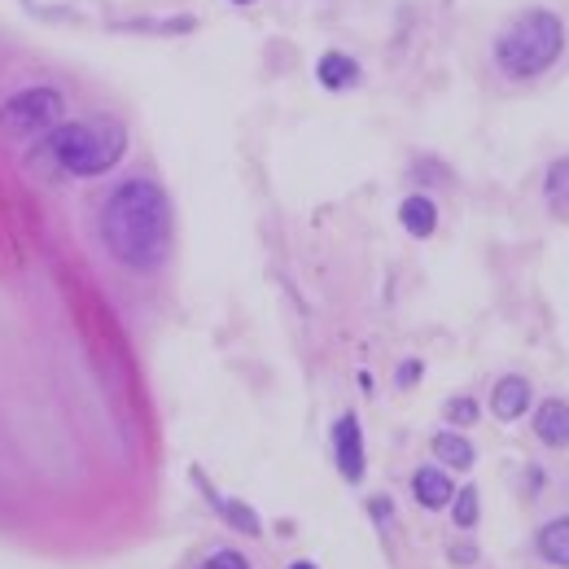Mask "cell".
I'll return each mask as SVG.
<instances>
[{"instance_id":"cell-6","label":"cell","mask_w":569,"mask_h":569,"mask_svg":"<svg viewBox=\"0 0 569 569\" xmlns=\"http://www.w3.org/2000/svg\"><path fill=\"white\" fill-rule=\"evenodd\" d=\"M530 408V381L526 377H499V386L491 390V412L499 421H521Z\"/></svg>"},{"instance_id":"cell-18","label":"cell","mask_w":569,"mask_h":569,"mask_svg":"<svg viewBox=\"0 0 569 569\" xmlns=\"http://www.w3.org/2000/svg\"><path fill=\"white\" fill-rule=\"evenodd\" d=\"M289 569H316V566H311V561H293Z\"/></svg>"},{"instance_id":"cell-19","label":"cell","mask_w":569,"mask_h":569,"mask_svg":"<svg viewBox=\"0 0 569 569\" xmlns=\"http://www.w3.org/2000/svg\"><path fill=\"white\" fill-rule=\"evenodd\" d=\"M237 4H250V0H237Z\"/></svg>"},{"instance_id":"cell-5","label":"cell","mask_w":569,"mask_h":569,"mask_svg":"<svg viewBox=\"0 0 569 569\" xmlns=\"http://www.w3.org/2000/svg\"><path fill=\"white\" fill-rule=\"evenodd\" d=\"M333 460H338V473L356 487L368 473V451H363V429H359L356 417H342L333 426Z\"/></svg>"},{"instance_id":"cell-1","label":"cell","mask_w":569,"mask_h":569,"mask_svg":"<svg viewBox=\"0 0 569 569\" xmlns=\"http://www.w3.org/2000/svg\"><path fill=\"white\" fill-rule=\"evenodd\" d=\"M101 237L123 268L158 272L171 259V241H176V214L167 189L144 176L123 180L101 211Z\"/></svg>"},{"instance_id":"cell-17","label":"cell","mask_w":569,"mask_h":569,"mask_svg":"<svg viewBox=\"0 0 569 569\" xmlns=\"http://www.w3.org/2000/svg\"><path fill=\"white\" fill-rule=\"evenodd\" d=\"M198 569H250V561H246L241 552H232V548H219V552H211Z\"/></svg>"},{"instance_id":"cell-11","label":"cell","mask_w":569,"mask_h":569,"mask_svg":"<svg viewBox=\"0 0 569 569\" xmlns=\"http://www.w3.org/2000/svg\"><path fill=\"white\" fill-rule=\"evenodd\" d=\"M539 557L548 566L569 569V517H552L543 530H539Z\"/></svg>"},{"instance_id":"cell-2","label":"cell","mask_w":569,"mask_h":569,"mask_svg":"<svg viewBox=\"0 0 569 569\" xmlns=\"http://www.w3.org/2000/svg\"><path fill=\"white\" fill-rule=\"evenodd\" d=\"M561 53H566V22L552 9L517 13L496 40L499 71L512 79H535V74L552 71Z\"/></svg>"},{"instance_id":"cell-8","label":"cell","mask_w":569,"mask_h":569,"mask_svg":"<svg viewBox=\"0 0 569 569\" xmlns=\"http://www.w3.org/2000/svg\"><path fill=\"white\" fill-rule=\"evenodd\" d=\"M412 496H417L421 508H447L456 487H451V478L442 469H417L412 473Z\"/></svg>"},{"instance_id":"cell-16","label":"cell","mask_w":569,"mask_h":569,"mask_svg":"<svg viewBox=\"0 0 569 569\" xmlns=\"http://www.w3.org/2000/svg\"><path fill=\"white\" fill-rule=\"evenodd\" d=\"M447 421H456V426H473L478 421V403L473 399H447Z\"/></svg>"},{"instance_id":"cell-10","label":"cell","mask_w":569,"mask_h":569,"mask_svg":"<svg viewBox=\"0 0 569 569\" xmlns=\"http://www.w3.org/2000/svg\"><path fill=\"white\" fill-rule=\"evenodd\" d=\"M399 219H403V228H408L417 241H426V237H433V228H438V207L429 202L426 193H412V198L399 207Z\"/></svg>"},{"instance_id":"cell-4","label":"cell","mask_w":569,"mask_h":569,"mask_svg":"<svg viewBox=\"0 0 569 569\" xmlns=\"http://www.w3.org/2000/svg\"><path fill=\"white\" fill-rule=\"evenodd\" d=\"M62 110H67V101L58 88H22L0 106V132L13 141L49 137L62 123Z\"/></svg>"},{"instance_id":"cell-15","label":"cell","mask_w":569,"mask_h":569,"mask_svg":"<svg viewBox=\"0 0 569 569\" xmlns=\"http://www.w3.org/2000/svg\"><path fill=\"white\" fill-rule=\"evenodd\" d=\"M478 512H482V503H478V487H465V491H456V496H451V517H456V526H460V530H473V526H478Z\"/></svg>"},{"instance_id":"cell-9","label":"cell","mask_w":569,"mask_h":569,"mask_svg":"<svg viewBox=\"0 0 569 569\" xmlns=\"http://www.w3.org/2000/svg\"><path fill=\"white\" fill-rule=\"evenodd\" d=\"M433 456H438L442 465H451V469H473V460H478L473 442H469L465 433H456V429L433 433Z\"/></svg>"},{"instance_id":"cell-14","label":"cell","mask_w":569,"mask_h":569,"mask_svg":"<svg viewBox=\"0 0 569 569\" xmlns=\"http://www.w3.org/2000/svg\"><path fill=\"white\" fill-rule=\"evenodd\" d=\"M207 499H211L214 508H219V512H223L241 535H250V539H254V535H263V521H259V512H254V508H246V503H237V499H219L214 491H207Z\"/></svg>"},{"instance_id":"cell-3","label":"cell","mask_w":569,"mask_h":569,"mask_svg":"<svg viewBox=\"0 0 569 569\" xmlns=\"http://www.w3.org/2000/svg\"><path fill=\"white\" fill-rule=\"evenodd\" d=\"M44 149L71 176H106L128 153V132L114 119H74V123H58Z\"/></svg>"},{"instance_id":"cell-13","label":"cell","mask_w":569,"mask_h":569,"mask_svg":"<svg viewBox=\"0 0 569 569\" xmlns=\"http://www.w3.org/2000/svg\"><path fill=\"white\" fill-rule=\"evenodd\" d=\"M543 198H548V211L557 219H569V153L557 158L548 167V180H543Z\"/></svg>"},{"instance_id":"cell-12","label":"cell","mask_w":569,"mask_h":569,"mask_svg":"<svg viewBox=\"0 0 569 569\" xmlns=\"http://www.w3.org/2000/svg\"><path fill=\"white\" fill-rule=\"evenodd\" d=\"M316 79L325 83V88H333V92H342V88H351L359 83V62L356 58H347V53H325L320 58V67H316Z\"/></svg>"},{"instance_id":"cell-7","label":"cell","mask_w":569,"mask_h":569,"mask_svg":"<svg viewBox=\"0 0 569 569\" xmlns=\"http://www.w3.org/2000/svg\"><path fill=\"white\" fill-rule=\"evenodd\" d=\"M535 433H539V442L543 447H569V403L566 399H548V403H539V412H535Z\"/></svg>"}]
</instances>
